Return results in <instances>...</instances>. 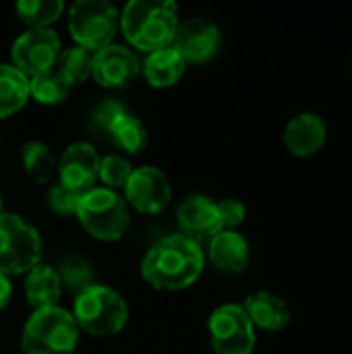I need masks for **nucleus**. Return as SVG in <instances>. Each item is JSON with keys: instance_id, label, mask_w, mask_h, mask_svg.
<instances>
[{"instance_id": "f257e3e1", "label": "nucleus", "mask_w": 352, "mask_h": 354, "mask_svg": "<svg viewBox=\"0 0 352 354\" xmlns=\"http://www.w3.org/2000/svg\"><path fill=\"white\" fill-rule=\"evenodd\" d=\"M203 272L201 245L185 234L158 241L143 257L141 274L158 290H183L197 282Z\"/></svg>"}, {"instance_id": "f03ea898", "label": "nucleus", "mask_w": 352, "mask_h": 354, "mask_svg": "<svg viewBox=\"0 0 352 354\" xmlns=\"http://www.w3.org/2000/svg\"><path fill=\"white\" fill-rule=\"evenodd\" d=\"M120 27L129 44L143 52H156L172 44L178 27L172 0H133L120 15Z\"/></svg>"}, {"instance_id": "7ed1b4c3", "label": "nucleus", "mask_w": 352, "mask_h": 354, "mask_svg": "<svg viewBox=\"0 0 352 354\" xmlns=\"http://www.w3.org/2000/svg\"><path fill=\"white\" fill-rule=\"evenodd\" d=\"M79 342L75 317L60 309L48 307L33 311L23 328V354H73Z\"/></svg>"}, {"instance_id": "20e7f679", "label": "nucleus", "mask_w": 352, "mask_h": 354, "mask_svg": "<svg viewBox=\"0 0 352 354\" xmlns=\"http://www.w3.org/2000/svg\"><path fill=\"white\" fill-rule=\"evenodd\" d=\"M73 317L79 328L89 332L91 336H114L118 334L127 319L129 309L124 299L104 284H91L75 299Z\"/></svg>"}, {"instance_id": "39448f33", "label": "nucleus", "mask_w": 352, "mask_h": 354, "mask_svg": "<svg viewBox=\"0 0 352 354\" xmlns=\"http://www.w3.org/2000/svg\"><path fill=\"white\" fill-rule=\"evenodd\" d=\"M75 216L83 228L100 241L120 239L131 224L127 201L108 187H93L83 193Z\"/></svg>"}, {"instance_id": "423d86ee", "label": "nucleus", "mask_w": 352, "mask_h": 354, "mask_svg": "<svg viewBox=\"0 0 352 354\" xmlns=\"http://www.w3.org/2000/svg\"><path fill=\"white\" fill-rule=\"evenodd\" d=\"M39 232L15 214H0V274H25L39 263Z\"/></svg>"}, {"instance_id": "0eeeda50", "label": "nucleus", "mask_w": 352, "mask_h": 354, "mask_svg": "<svg viewBox=\"0 0 352 354\" xmlns=\"http://www.w3.org/2000/svg\"><path fill=\"white\" fill-rule=\"evenodd\" d=\"M118 29V10L108 0H77L68 10V31L85 50L108 46Z\"/></svg>"}, {"instance_id": "6e6552de", "label": "nucleus", "mask_w": 352, "mask_h": 354, "mask_svg": "<svg viewBox=\"0 0 352 354\" xmlns=\"http://www.w3.org/2000/svg\"><path fill=\"white\" fill-rule=\"evenodd\" d=\"M212 346L218 354H251L255 348V328L243 305H222L207 322Z\"/></svg>"}, {"instance_id": "1a4fd4ad", "label": "nucleus", "mask_w": 352, "mask_h": 354, "mask_svg": "<svg viewBox=\"0 0 352 354\" xmlns=\"http://www.w3.org/2000/svg\"><path fill=\"white\" fill-rule=\"evenodd\" d=\"M60 56V39L52 29H29L12 44V66L25 77L52 71Z\"/></svg>"}, {"instance_id": "9d476101", "label": "nucleus", "mask_w": 352, "mask_h": 354, "mask_svg": "<svg viewBox=\"0 0 352 354\" xmlns=\"http://www.w3.org/2000/svg\"><path fill=\"white\" fill-rule=\"evenodd\" d=\"M129 203L141 214H160L172 197V187L166 174L156 166H143L133 170L124 185Z\"/></svg>"}, {"instance_id": "9b49d317", "label": "nucleus", "mask_w": 352, "mask_h": 354, "mask_svg": "<svg viewBox=\"0 0 352 354\" xmlns=\"http://www.w3.org/2000/svg\"><path fill=\"white\" fill-rule=\"evenodd\" d=\"M170 46L185 58V62H205L220 46V29L203 17H193L178 23Z\"/></svg>"}, {"instance_id": "f8f14e48", "label": "nucleus", "mask_w": 352, "mask_h": 354, "mask_svg": "<svg viewBox=\"0 0 352 354\" xmlns=\"http://www.w3.org/2000/svg\"><path fill=\"white\" fill-rule=\"evenodd\" d=\"M139 73L137 56L118 44H108L91 54V77L102 87H124Z\"/></svg>"}, {"instance_id": "ddd939ff", "label": "nucleus", "mask_w": 352, "mask_h": 354, "mask_svg": "<svg viewBox=\"0 0 352 354\" xmlns=\"http://www.w3.org/2000/svg\"><path fill=\"white\" fill-rule=\"evenodd\" d=\"M58 174L60 185L66 189L87 193L93 189V183L100 174V156L93 145L79 141L64 149L60 162H58Z\"/></svg>"}, {"instance_id": "4468645a", "label": "nucleus", "mask_w": 352, "mask_h": 354, "mask_svg": "<svg viewBox=\"0 0 352 354\" xmlns=\"http://www.w3.org/2000/svg\"><path fill=\"white\" fill-rule=\"evenodd\" d=\"M178 226L180 234L195 243L212 241L218 232H222L218 205L205 195L187 197L178 207Z\"/></svg>"}, {"instance_id": "2eb2a0df", "label": "nucleus", "mask_w": 352, "mask_h": 354, "mask_svg": "<svg viewBox=\"0 0 352 354\" xmlns=\"http://www.w3.org/2000/svg\"><path fill=\"white\" fill-rule=\"evenodd\" d=\"M328 141V124L315 112L293 116L284 129V145L297 158L315 156Z\"/></svg>"}, {"instance_id": "dca6fc26", "label": "nucleus", "mask_w": 352, "mask_h": 354, "mask_svg": "<svg viewBox=\"0 0 352 354\" xmlns=\"http://www.w3.org/2000/svg\"><path fill=\"white\" fill-rule=\"evenodd\" d=\"M253 328H261L266 332H282L290 324L288 305L274 292L257 290L245 299L243 305Z\"/></svg>"}, {"instance_id": "f3484780", "label": "nucleus", "mask_w": 352, "mask_h": 354, "mask_svg": "<svg viewBox=\"0 0 352 354\" xmlns=\"http://www.w3.org/2000/svg\"><path fill=\"white\" fill-rule=\"evenodd\" d=\"M212 263L228 274H241L249 266V243L234 230H222L210 241Z\"/></svg>"}, {"instance_id": "a211bd4d", "label": "nucleus", "mask_w": 352, "mask_h": 354, "mask_svg": "<svg viewBox=\"0 0 352 354\" xmlns=\"http://www.w3.org/2000/svg\"><path fill=\"white\" fill-rule=\"evenodd\" d=\"M60 292H62V284H60L58 272L54 268L37 263L33 270L27 272L25 297H27V303L35 311L56 307V303L60 299Z\"/></svg>"}, {"instance_id": "6ab92c4d", "label": "nucleus", "mask_w": 352, "mask_h": 354, "mask_svg": "<svg viewBox=\"0 0 352 354\" xmlns=\"http://www.w3.org/2000/svg\"><path fill=\"white\" fill-rule=\"evenodd\" d=\"M185 64V58L172 46H166L145 58L143 73L151 87H170L183 77Z\"/></svg>"}, {"instance_id": "aec40b11", "label": "nucleus", "mask_w": 352, "mask_h": 354, "mask_svg": "<svg viewBox=\"0 0 352 354\" xmlns=\"http://www.w3.org/2000/svg\"><path fill=\"white\" fill-rule=\"evenodd\" d=\"M29 100V79L12 64H0V118L21 110Z\"/></svg>"}, {"instance_id": "412c9836", "label": "nucleus", "mask_w": 352, "mask_h": 354, "mask_svg": "<svg viewBox=\"0 0 352 354\" xmlns=\"http://www.w3.org/2000/svg\"><path fill=\"white\" fill-rule=\"evenodd\" d=\"M106 135L114 141V145H118L127 153H139L147 145V131L143 122L129 110L116 116Z\"/></svg>"}, {"instance_id": "4be33fe9", "label": "nucleus", "mask_w": 352, "mask_h": 354, "mask_svg": "<svg viewBox=\"0 0 352 354\" xmlns=\"http://www.w3.org/2000/svg\"><path fill=\"white\" fill-rule=\"evenodd\" d=\"M21 158H23V166H25L27 174L31 176V180H35L39 185H46L58 168L52 149L39 141H27L21 149Z\"/></svg>"}, {"instance_id": "5701e85b", "label": "nucleus", "mask_w": 352, "mask_h": 354, "mask_svg": "<svg viewBox=\"0 0 352 354\" xmlns=\"http://www.w3.org/2000/svg\"><path fill=\"white\" fill-rule=\"evenodd\" d=\"M15 10L19 19L31 29H48V25L54 23L62 15L64 2L62 0H19L15 4Z\"/></svg>"}, {"instance_id": "b1692460", "label": "nucleus", "mask_w": 352, "mask_h": 354, "mask_svg": "<svg viewBox=\"0 0 352 354\" xmlns=\"http://www.w3.org/2000/svg\"><path fill=\"white\" fill-rule=\"evenodd\" d=\"M58 73L68 85H79L85 83L91 77V52L73 46L68 50H62L58 56Z\"/></svg>"}, {"instance_id": "393cba45", "label": "nucleus", "mask_w": 352, "mask_h": 354, "mask_svg": "<svg viewBox=\"0 0 352 354\" xmlns=\"http://www.w3.org/2000/svg\"><path fill=\"white\" fill-rule=\"evenodd\" d=\"M68 83L60 77L58 71H48L29 79V95H33L39 104H60L68 95Z\"/></svg>"}, {"instance_id": "a878e982", "label": "nucleus", "mask_w": 352, "mask_h": 354, "mask_svg": "<svg viewBox=\"0 0 352 354\" xmlns=\"http://www.w3.org/2000/svg\"><path fill=\"white\" fill-rule=\"evenodd\" d=\"M58 278H60V284L66 286L68 290L73 292H83L87 286L93 284V272H91V266L77 257V255H68L60 261V268H58Z\"/></svg>"}, {"instance_id": "bb28decb", "label": "nucleus", "mask_w": 352, "mask_h": 354, "mask_svg": "<svg viewBox=\"0 0 352 354\" xmlns=\"http://www.w3.org/2000/svg\"><path fill=\"white\" fill-rule=\"evenodd\" d=\"M131 174H133V168H131L129 160L118 156V153H110V156L100 160V174H98V178H102V183L108 189H112V191L124 187Z\"/></svg>"}, {"instance_id": "cd10ccee", "label": "nucleus", "mask_w": 352, "mask_h": 354, "mask_svg": "<svg viewBox=\"0 0 352 354\" xmlns=\"http://www.w3.org/2000/svg\"><path fill=\"white\" fill-rule=\"evenodd\" d=\"M83 193L79 191H73V189H66L64 185H56L52 187V191L48 193V203L50 207L60 214V216H68V214H77V207H79V201H81Z\"/></svg>"}, {"instance_id": "c85d7f7f", "label": "nucleus", "mask_w": 352, "mask_h": 354, "mask_svg": "<svg viewBox=\"0 0 352 354\" xmlns=\"http://www.w3.org/2000/svg\"><path fill=\"white\" fill-rule=\"evenodd\" d=\"M216 205H218V216H220L222 230H234L237 226H241L245 222L247 209L239 199H222Z\"/></svg>"}, {"instance_id": "c756f323", "label": "nucleus", "mask_w": 352, "mask_h": 354, "mask_svg": "<svg viewBox=\"0 0 352 354\" xmlns=\"http://www.w3.org/2000/svg\"><path fill=\"white\" fill-rule=\"evenodd\" d=\"M122 112H127V106L122 102H118V100H106V102H102L95 108V112H93V124L100 131L106 133L110 129V124L116 120V116L122 114Z\"/></svg>"}, {"instance_id": "7c9ffc66", "label": "nucleus", "mask_w": 352, "mask_h": 354, "mask_svg": "<svg viewBox=\"0 0 352 354\" xmlns=\"http://www.w3.org/2000/svg\"><path fill=\"white\" fill-rule=\"evenodd\" d=\"M10 299H12V284L4 274H0V311L10 303Z\"/></svg>"}, {"instance_id": "2f4dec72", "label": "nucleus", "mask_w": 352, "mask_h": 354, "mask_svg": "<svg viewBox=\"0 0 352 354\" xmlns=\"http://www.w3.org/2000/svg\"><path fill=\"white\" fill-rule=\"evenodd\" d=\"M0 214H2V197H0Z\"/></svg>"}]
</instances>
